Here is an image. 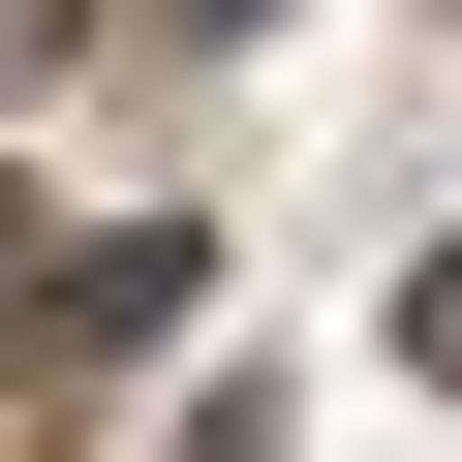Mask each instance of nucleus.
<instances>
[{"instance_id": "nucleus-1", "label": "nucleus", "mask_w": 462, "mask_h": 462, "mask_svg": "<svg viewBox=\"0 0 462 462\" xmlns=\"http://www.w3.org/2000/svg\"><path fill=\"white\" fill-rule=\"evenodd\" d=\"M185 278H216V216H93V247H62V278H32V339H154V309H185Z\"/></svg>"}, {"instance_id": "nucleus-2", "label": "nucleus", "mask_w": 462, "mask_h": 462, "mask_svg": "<svg viewBox=\"0 0 462 462\" xmlns=\"http://www.w3.org/2000/svg\"><path fill=\"white\" fill-rule=\"evenodd\" d=\"M401 370L462 401V216H431V247H401Z\"/></svg>"}, {"instance_id": "nucleus-3", "label": "nucleus", "mask_w": 462, "mask_h": 462, "mask_svg": "<svg viewBox=\"0 0 462 462\" xmlns=\"http://www.w3.org/2000/svg\"><path fill=\"white\" fill-rule=\"evenodd\" d=\"M154 32H247V0H154Z\"/></svg>"}, {"instance_id": "nucleus-4", "label": "nucleus", "mask_w": 462, "mask_h": 462, "mask_svg": "<svg viewBox=\"0 0 462 462\" xmlns=\"http://www.w3.org/2000/svg\"><path fill=\"white\" fill-rule=\"evenodd\" d=\"M0 247H32V216H0Z\"/></svg>"}]
</instances>
